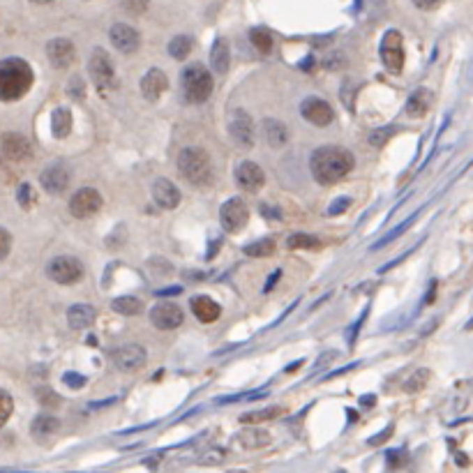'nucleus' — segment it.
Returning <instances> with one entry per match:
<instances>
[{
  "label": "nucleus",
  "instance_id": "c85d7f7f",
  "mask_svg": "<svg viewBox=\"0 0 473 473\" xmlns=\"http://www.w3.org/2000/svg\"><path fill=\"white\" fill-rule=\"evenodd\" d=\"M30 430H33V437H51V434H56L60 430V420L56 416H49V414H42L33 420V425H30Z\"/></svg>",
  "mask_w": 473,
  "mask_h": 473
},
{
  "label": "nucleus",
  "instance_id": "39448f33",
  "mask_svg": "<svg viewBox=\"0 0 473 473\" xmlns=\"http://www.w3.org/2000/svg\"><path fill=\"white\" fill-rule=\"evenodd\" d=\"M88 72L93 84L97 86L102 95H107L109 90L116 88V67L111 63L109 54L104 49H95L88 58Z\"/></svg>",
  "mask_w": 473,
  "mask_h": 473
},
{
  "label": "nucleus",
  "instance_id": "5fc2aeb1",
  "mask_svg": "<svg viewBox=\"0 0 473 473\" xmlns=\"http://www.w3.org/2000/svg\"><path fill=\"white\" fill-rule=\"evenodd\" d=\"M434 294H437V282H432L430 294H427V298H425V305H432L434 303Z\"/></svg>",
  "mask_w": 473,
  "mask_h": 473
},
{
  "label": "nucleus",
  "instance_id": "6e6d98bb",
  "mask_svg": "<svg viewBox=\"0 0 473 473\" xmlns=\"http://www.w3.org/2000/svg\"><path fill=\"white\" fill-rule=\"evenodd\" d=\"M183 277H194V280H204L206 273H183Z\"/></svg>",
  "mask_w": 473,
  "mask_h": 473
},
{
  "label": "nucleus",
  "instance_id": "052dcab7",
  "mask_svg": "<svg viewBox=\"0 0 473 473\" xmlns=\"http://www.w3.org/2000/svg\"><path fill=\"white\" fill-rule=\"evenodd\" d=\"M467 328H469V330H471V328H473V321H471V324H469V326H467Z\"/></svg>",
  "mask_w": 473,
  "mask_h": 473
},
{
  "label": "nucleus",
  "instance_id": "a878e982",
  "mask_svg": "<svg viewBox=\"0 0 473 473\" xmlns=\"http://www.w3.org/2000/svg\"><path fill=\"white\" fill-rule=\"evenodd\" d=\"M51 132L56 139H67L72 132V114L70 109H56L51 116Z\"/></svg>",
  "mask_w": 473,
  "mask_h": 473
},
{
  "label": "nucleus",
  "instance_id": "a211bd4d",
  "mask_svg": "<svg viewBox=\"0 0 473 473\" xmlns=\"http://www.w3.org/2000/svg\"><path fill=\"white\" fill-rule=\"evenodd\" d=\"M167 90H169V77L162 70H157V67L148 70L144 74V79H141V93H144L148 102H157Z\"/></svg>",
  "mask_w": 473,
  "mask_h": 473
},
{
  "label": "nucleus",
  "instance_id": "4468645a",
  "mask_svg": "<svg viewBox=\"0 0 473 473\" xmlns=\"http://www.w3.org/2000/svg\"><path fill=\"white\" fill-rule=\"evenodd\" d=\"M183 319H185L183 310H180L176 303H169V300L167 303H157L153 310H150V321L160 330H174L183 324Z\"/></svg>",
  "mask_w": 473,
  "mask_h": 473
},
{
  "label": "nucleus",
  "instance_id": "37998d69",
  "mask_svg": "<svg viewBox=\"0 0 473 473\" xmlns=\"http://www.w3.org/2000/svg\"><path fill=\"white\" fill-rule=\"evenodd\" d=\"M393 132H395V127H384V130H377V132H372L370 134V144L372 146H384L386 141L393 137Z\"/></svg>",
  "mask_w": 473,
  "mask_h": 473
},
{
  "label": "nucleus",
  "instance_id": "f3484780",
  "mask_svg": "<svg viewBox=\"0 0 473 473\" xmlns=\"http://www.w3.org/2000/svg\"><path fill=\"white\" fill-rule=\"evenodd\" d=\"M30 141L24 137V134L17 132H5L3 134V155L5 160L10 162H26L30 160Z\"/></svg>",
  "mask_w": 473,
  "mask_h": 473
},
{
  "label": "nucleus",
  "instance_id": "bf43d9fd",
  "mask_svg": "<svg viewBox=\"0 0 473 473\" xmlns=\"http://www.w3.org/2000/svg\"><path fill=\"white\" fill-rule=\"evenodd\" d=\"M30 3H35V5H49V3H54V0H30Z\"/></svg>",
  "mask_w": 473,
  "mask_h": 473
},
{
  "label": "nucleus",
  "instance_id": "f03ea898",
  "mask_svg": "<svg viewBox=\"0 0 473 473\" xmlns=\"http://www.w3.org/2000/svg\"><path fill=\"white\" fill-rule=\"evenodd\" d=\"M33 86V70L24 58H5L0 65V97L5 102L21 100Z\"/></svg>",
  "mask_w": 473,
  "mask_h": 473
},
{
  "label": "nucleus",
  "instance_id": "0eeeda50",
  "mask_svg": "<svg viewBox=\"0 0 473 473\" xmlns=\"http://www.w3.org/2000/svg\"><path fill=\"white\" fill-rule=\"evenodd\" d=\"M247 222H250V208L245 206L243 199L234 197V199L224 201L220 208V224L227 234H238V231H243L247 227Z\"/></svg>",
  "mask_w": 473,
  "mask_h": 473
},
{
  "label": "nucleus",
  "instance_id": "a18cd8bd",
  "mask_svg": "<svg viewBox=\"0 0 473 473\" xmlns=\"http://www.w3.org/2000/svg\"><path fill=\"white\" fill-rule=\"evenodd\" d=\"M63 381H65V386H70V388H84L86 386V379L81 377V374H74V372H67L63 377Z\"/></svg>",
  "mask_w": 473,
  "mask_h": 473
},
{
  "label": "nucleus",
  "instance_id": "412c9836",
  "mask_svg": "<svg viewBox=\"0 0 473 473\" xmlns=\"http://www.w3.org/2000/svg\"><path fill=\"white\" fill-rule=\"evenodd\" d=\"M190 305H192L194 317H197L201 324H215V321L220 319V314H222L220 305H217L215 300L208 298V296H194Z\"/></svg>",
  "mask_w": 473,
  "mask_h": 473
},
{
  "label": "nucleus",
  "instance_id": "bb28decb",
  "mask_svg": "<svg viewBox=\"0 0 473 473\" xmlns=\"http://www.w3.org/2000/svg\"><path fill=\"white\" fill-rule=\"evenodd\" d=\"M111 310L123 314V317H137V314L144 312V303L134 296H118L111 300Z\"/></svg>",
  "mask_w": 473,
  "mask_h": 473
},
{
  "label": "nucleus",
  "instance_id": "603ef678",
  "mask_svg": "<svg viewBox=\"0 0 473 473\" xmlns=\"http://www.w3.org/2000/svg\"><path fill=\"white\" fill-rule=\"evenodd\" d=\"M400 457H404L402 450H400V453H390L388 460H390V464H393V467H400Z\"/></svg>",
  "mask_w": 473,
  "mask_h": 473
},
{
  "label": "nucleus",
  "instance_id": "6ab92c4d",
  "mask_svg": "<svg viewBox=\"0 0 473 473\" xmlns=\"http://www.w3.org/2000/svg\"><path fill=\"white\" fill-rule=\"evenodd\" d=\"M40 185L42 190H47L49 194H63L67 190V185H70V174H67L63 164H51V167L42 171Z\"/></svg>",
  "mask_w": 473,
  "mask_h": 473
},
{
  "label": "nucleus",
  "instance_id": "2eb2a0df",
  "mask_svg": "<svg viewBox=\"0 0 473 473\" xmlns=\"http://www.w3.org/2000/svg\"><path fill=\"white\" fill-rule=\"evenodd\" d=\"M236 183L245 192H259L266 183V174L257 162H240L236 167Z\"/></svg>",
  "mask_w": 473,
  "mask_h": 473
},
{
  "label": "nucleus",
  "instance_id": "4be33fe9",
  "mask_svg": "<svg viewBox=\"0 0 473 473\" xmlns=\"http://www.w3.org/2000/svg\"><path fill=\"white\" fill-rule=\"evenodd\" d=\"M95 317H97L95 307L86 303L72 305L70 310H67V324H70L72 330H86L88 326H93Z\"/></svg>",
  "mask_w": 473,
  "mask_h": 473
},
{
  "label": "nucleus",
  "instance_id": "864d4df0",
  "mask_svg": "<svg viewBox=\"0 0 473 473\" xmlns=\"http://www.w3.org/2000/svg\"><path fill=\"white\" fill-rule=\"evenodd\" d=\"M273 206H261V210H264V215L268 217H275V220H280V210H270Z\"/></svg>",
  "mask_w": 473,
  "mask_h": 473
},
{
  "label": "nucleus",
  "instance_id": "393cba45",
  "mask_svg": "<svg viewBox=\"0 0 473 473\" xmlns=\"http://www.w3.org/2000/svg\"><path fill=\"white\" fill-rule=\"evenodd\" d=\"M430 107H432V93L427 88H418L411 93L404 111H407V116L411 118H423L427 111H430Z\"/></svg>",
  "mask_w": 473,
  "mask_h": 473
},
{
  "label": "nucleus",
  "instance_id": "49530a36",
  "mask_svg": "<svg viewBox=\"0 0 473 473\" xmlns=\"http://www.w3.org/2000/svg\"><path fill=\"white\" fill-rule=\"evenodd\" d=\"M444 3H446V0H414V5L418 7V10H425V12L439 10Z\"/></svg>",
  "mask_w": 473,
  "mask_h": 473
},
{
  "label": "nucleus",
  "instance_id": "c756f323",
  "mask_svg": "<svg viewBox=\"0 0 473 473\" xmlns=\"http://www.w3.org/2000/svg\"><path fill=\"white\" fill-rule=\"evenodd\" d=\"M192 54V40L187 35H178L169 42V56L176 60H185Z\"/></svg>",
  "mask_w": 473,
  "mask_h": 473
},
{
  "label": "nucleus",
  "instance_id": "ea45409f",
  "mask_svg": "<svg viewBox=\"0 0 473 473\" xmlns=\"http://www.w3.org/2000/svg\"><path fill=\"white\" fill-rule=\"evenodd\" d=\"M0 404H3V409H0V425H5L7 420H10L12 409H14V402H12V397H10V393H7V390H3V393H0Z\"/></svg>",
  "mask_w": 473,
  "mask_h": 473
},
{
  "label": "nucleus",
  "instance_id": "9b49d317",
  "mask_svg": "<svg viewBox=\"0 0 473 473\" xmlns=\"http://www.w3.org/2000/svg\"><path fill=\"white\" fill-rule=\"evenodd\" d=\"M229 134L240 148H252L257 132H254V120L247 111H234L229 118Z\"/></svg>",
  "mask_w": 473,
  "mask_h": 473
},
{
  "label": "nucleus",
  "instance_id": "ddd939ff",
  "mask_svg": "<svg viewBox=\"0 0 473 473\" xmlns=\"http://www.w3.org/2000/svg\"><path fill=\"white\" fill-rule=\"evenodd\" d=\"M109 40L120 51V54H134V51H139V47H141L139 30L132 28L130 24H114L111 26Z\"/></svg>",
  "mask_w": 473,
  "mask_h": 473
},
{
  "label": "nucleus",
  "instance_id": "1a4fd4ad",
  "mask_svg": "<svg viewBox=\"0 0 473 473\" xmlns=\"http://www.w3.org/2000/svg\"><path fill=\"white\" fill-rule=\"evenodd\" d=\"M102 208V194L93 190V187H81L74 192V197L70 199V213L77 220H88L95 213H100Z\"/></svg>",
  "mask_w": 473,
  "mask_h": 473
},
{
  "label": "nucleus",
  "instance_id": "4d7b16f0",
  "mask_svg": "<svg viewBox=\"0 0 473 473\" xmlns=\"http://www.w3.org/2000/svg\"><path fill=\"white\" fill-rule=\"evenodd\" d=\"M220 245H222L220 240H215V243H213V250L208 252V259H213V257H215V252H217V247H220Z\"/></svg>",
  "mask_w": 473,
  "mask_h": 473
},
{
  "label": "nucleus",
  "instance_id": "72a5a7b5",
  "mask_svg": "<svg viewBox=\"0 0 473 473\" xmlns=\"http://www.w3.org/2000/svg\"><path fill=\"white\" fill-rule=\"evenodd\" d=\"M280 411H282V409H277V407L261 409V411H252V414L240 416V423H245V425H250V423H266V420H273V418L280 416Z\"/></svg>",
  "mask_w": 473,
  "mask_h": 473
},
{
  "label": "nucleus",
  "instance_id": "f257e3e1",
  "mask_svg": "<svg viewBox=\"0 0 473 473\" xmlns=\"http://www.w3.org/2000/svg\"><path fill=\"white\" fill-rule=\"evenodd\" d=\"M356 167L354 155L347 148L340 146H324L314 150L310 157V169L312 176L321 185H335L342 178H347Z\"/></svg>",
  "mask_w": 473,
  "mask_h": 473
},
{
  "label": "nucleus",
  "instance_id": "a19ab883",
  "mask_svg": "<svg viewBox=\"0 0 473 473\" xmlns=\"http://www.w3.org/2000/svg\"><path fill=\"white\" fill-rule=\"evenodd\" d=\"M123 10L132 12V14H144L150 7V0H120Z\"/></svg>",
  "mask_w": 473,
  "mask_h": 473
},
{
  "label": "nucleus",
  "instance_id": "dca6fc26",
  "mask_svg": "<svg viewBox=\"0 0 473 473\" xmlns=\"http://www.w3.org/2000/svg\"><path fill=\"white\" fill-rule=\"evenodd\" d=\"M47 58L58 70H65V67H70L74 63V58H77V49H74V44L70 40H65V37H56V40H51L47 44Z\"/></svg>",
  "mask_w": 473,
  "mask_h": 473
},
{
  "label": "nucleus",
  "instance_id": "e433bc0d",
  "mask_svg": "<svg viewBox=\"0 0 473 473\" xmlns=\"http://www.w3.org/2000/svg\"><path fill=\"white\" fill-rule=\"evenodd\" d=\"M17 199H19V204H21V208H33V204L37 201V197H35V190H33V185H28V183H21L19 185V190H17Z\"/></svg>",
  "mask_w": 473,
  "mask_h": 473
},
{
  "label": "nucleus",
  "instance_id": "f704fd0d",
  "mask_svg": "<svg viewBox=\"0 0 473 473\" xmlns=\"http://www.w3.org/2000/svg\"><path fill=\"white\" fill-rule=\"evenodd\" d=\"M416 217H418V215H411L409 220H404L402 224H397V229H395V231H390V234H388V236H384V238H381V240H377V243H374V247H372V250H381V247H386L388 243H393L395 238H400V236L404 234V231H407V229L411 227V224L416 222Z\"/></svg>",
  "mask_w": 473,
  "mask_h": 473
},
{
  "label": "nucleus",
  "instance_id": "6e6552de",
  "mask_svg": "<svg viewBox=\"0 0 473 473\" xmlns=\"http://www.w3.org/2000/svg\"><path fill=\"white\" fill-rule=\"evenodd\" d=\"M379 54H381V60H384V65L390 72H402V67H404V40H402L400 30H388V33L384 35V40H381Z\"/></svg>",
  "mask_w": 473,
  "mask_h": 473
},
{
  "label": "nucleus",
  "instance_id": "b1692460",
  "mask_svg": "<svg viewBox=\"0 0 473 473\" xmlns=\"http://www.w3.org/2000/svg\"><path fill=\"white\" fill-rule=\"evenodd\" d=\"M229 65H231L229 42L224 40V37H217L215 44H213V49H210V67H213L217 74H227Z\"/></svg>",
  "mask_w": 473,
  "mask_h": 473
},
{
  "label": "nucleus",
  "instance_id": "cd10ccee",
  "mask_svg": "<svg viewBox=\"0 0 473 473\" xmlns=\"http://www.w3.org/2000/svg\"><path fill=\"white\" fill-rule=\"evenodd\" d=\"M236 439H238V444L247 450H259L270 444L268 432H264V430H243Z\"/></svg>",
  "mask_w": 473,
  "mask_h": 473
},
{
  "label": "nucleus",
  "instance_id": "c9c22d12",
  "mask_svg": "<svg viewBox=\"0 0 473 473\" xmlns=\"http://www.w3.org/2000/svg\"><path fill=\"white\" fill-rule=\"evenodd\" d=\"M287 245L291 250H312V247H319V240L314 236H307V234H294V236H289Z\"/></svg>",
  "mask_w": 473,
  "mask_h": 473
},
{
  "label": "nucleus",
  "instance_id": "79ce46f5",
  "mask_svg": "<svg viewBox=\"0 0 473 473\" xmlns=\"http://www.w3.org/2000/svg\"><path fill=\"white\" fill-rule=\"evenodd\" d=\"M347 208H351V199L349 197H340V199H335L333 204L328 206V215L330 217L344 215V213H347Z\"/></svg>",
  "mask_w": 473,
  "mask_h": 473
},
{
  "label": "nucleus",
  "instance_id": "8fccbe9b",
  "mask_svg": "<svg viewBox=\"0 0 473 473\" xmlns=\"http://www.w3.org/2000/svg\"><path fill=\"white\" fill-rule=\"evenodd\" d=\"M326 67H328V70H340V67H344V54L328 56V60H326Z\"/></svg>",
  "mask_w": 473,
  "mask_h": 473
},
{
  "label": "nucleus",
  "instance_id": "9d476101",
  "mask_svg": "<svg viewBox=\"0 0 473 473\" xmlns=\"http://www.w3.org/2000/svg\"><path fill=\"white\" fill-rule=\"evenodd\" d=\"M111 360L120 372H137L146 365V349L141 344L127 342L111 351Z\"/></svg>",
  "mask_w": 473,
  "mask_h": 473
},
{
  "label": "nucleus",
  "instance_id": "aec40b11",
  "mask_svg": "<svg viewBox=\"0 0 473 473\" xmlns=\"http://www.w3.org/2000/svg\"><path fill=\"white\" fill-rule=\"evenodd\" d=\"M153 201L164 210H174L180 204V190L169 178H157L153 183Z\"/></svg>",
  "mask_w": 473,
  "mask_h": 473
},
{
  "label": "nucleus",
  "instance_id": "2f4dec72",
  "mask_svg": "<svg viewBox=\"0 0 473 473\" xmlns=\"http://www.w3.org/2000/svg\"><path fill=\"white\" fill-rule=\"evenodd\" d=\"M430 370H425V367H420V370H416L411 377L404 381V390L407 393H420L425 386H427V381H430Z\"/></svg>",
  "mask_w": 473,
  "mask_h": 473
},
{
  "label": "nucleus",
  "instance_id": "423d86ee",
  "mask_svg": "<svg viewBox=\"0 0 473 473\" xmlns=\"http://www.w3.org/2000/svg\"><path fill=\"white\" fill-rule=\"evenodd\" d=\"M47 275L63 287H70L84 277V264L74 257H56L47 264Z\"/></svg>",
  "mask_w": 473,
  "mask_h": 473
},
{
  "label": "nucleus",
  "instance_id": "680f3d73",
  "mask_svg": "<svg viewBox=\"0 0 473 473\" xmlns=\"http://www.w3.org/2000/svg\"><path fill=\"white\" fill-rule=\"evenodd\" d=\"M337 473H344V471H337Z\"/></svg>",
  "mask_w": 473,
  "mask_h": 473
},
{
  "label": "nucleus",
  "instance_id": "4c0bfd02",
  "mask_svg": "<svg viewBox=\"0 0 473 473\" xmlns=\"http://www.w3.org/2000/svg\"><path fill=\"white\" fill-rule=\"evenodd\" d=\"M224 457H227V453H224L222 448H208L204 455H201V464L204 467H217V464H222L224 462Z\"/></svg>",
  "mask_w": 473,
  "mask_h": 473
},
{
  "label": "nucleus",
  "instance_id": "f8f14e48",
  "mask_svg": "<svg viewBox=\"0 0 473 473\" xmlns=\"http://www.w3.org/2000/svg\"><path fill=\"white\" fill-rule=\"evenodd\" d=\"M300 116L317 127H326L333 123L335 118L333 107L321 100V97H307V100H303V104H300Z\"/></svg>",
  "mask_w": 473,
  "mask_h": 473
},
{
  "label": "nucleus",
  "instance_id": "7c9ffc66",
  "mask_svg": "<svg viewBox=\"0 0 473 473\" xmlns=\"http://www.w3.org/2000/svg\"><path fill=\"white\" fill-rule=\"evenodd\" d=\"M250 40H252V47L261 51V54H270V51H273V37H270V33L264 28L250 30Z\"/></svg>",
  "mask_w": 473,
  "mask_h": 473
},
{
  "label": "nucleus",
  "instance_id": "5701e85b",
  "mask_svg": "<svg viewBox=\"0 0 473 473\" xmlns=\"http://www.w3.org/2000/svg\"><path fill=\"white\" fill-rule=\"evenodd\" d=\"M261 130H264V139L268 141V146H270V148H282V146H287V141H289V130H287V125H284L282 120L266 118L264 123H261Z\"/></svg>",
  "mask_w": 473,
  "mask_h": 473
},
{
  "label": "nucleus",
  "instance_id": "de8ad7c7",
  "mask_svg": "<svg viewBox=\"0 0 473 473\" xmlns=\"http://www.w3.org/2000/svg\"><path fill=\"white\" fill-rule=\"evenodd\" d=\"M337 356H340V354H337V351H326V354H324V356H321V358L317 360V363H314V374H317V372H321V370H324V367H326V365L330 363V360H335Z\"/></svg>",
  "mask_w": 473,
  "mask_h": 473
},
{
  "label": "nucleus",
  "instance_id": "3c124183",
  "mask_svg": "<svg viewBox=\"0 0 473 473\" xmlns=\"http://www.w3.org/2000/svg\"><path fill=\"white\" fill-rule=\"evenodd\" d=\"M280 275H282V273H280V270H277V273H273V275H270V280H268V284H266V289H264V291H266V294H268V291H270V289H273V287H275V282H277V280H280Z\"/></svg>",
  "mask_w": 473,
  "mask_h": 473
},
{
  "label": "nucleus",
  "instance_id": "09e8293b",
  "mask_svg": "<svg viewBox=\"0 0 473 473\" xmlns=\"http://www.w3.org/2000/svg\"><path fill=\"white\" fill-rule=\"evenodd\" d=\"M393 430H395V427H393V425H388L384 432L377 434V437H372L370 441H367V444H370V446H381L384 441H388L390 437H393Z\"/></svg>",
  "mask_w": 473,
  "mask_h": 473
},
{
  "label": "nucleus",
  "instance_id": "13d9d810",
  "mask_svg": "<svg viewBox=\"0 0 473 473\" xmlns=\"http://www.w3.org/2000/svg\"><path fill=\"white\" fill-rule=\"evenodd\" d=\"M360 402H363V404H365V407H372V404H374V402H377V400H374V397L370 395V397H363V400H360Z\"/></svg>",
  "mask_w": 473,
  "mask_h": 473
},
{
  "label": "nucleus",
  "instance_id": "7ed1b4c3",
  "mask_svg": "<svg viewBox=\"0 0 473 473\" xmlns=\"http://www.w3.org/2000/svg\"><path fill=\"white\" fill-rule=\"evenodd\" d=\"M178 171L187 183L208 187L213 183V162L204 148H185L178 155Z\"/></svg>",
  "mask_w": 473,
  "mask_h": 473
},
{
  "label": "nucleus",
  "instance_id": "20e7f679",
  "mask_svg": "<svg viewBox=\"0 0 473 473\" xmlns=\"http://www.w3.org/2000/svg\"><path fill=\"white\" fill-rule=\"evenodd\" d=\"M180 86H183L185 100L192 104H204L213 95V77L201 63H192L185 67L183 74H180Z\"/></svg>",
  "mask_w": 473,
  "mask_h": 473
},
{
  "label": "nucleus",
  "instance_id": "473e14b6",
  "mask_svg": "<svg viewBox=\"0 0 473 473\" xmlns=\"http://www.w3.org/2000/svg\"><path fill=\"white\" fill-rule=\"evenodd\" d=\"M273 252H275V243L270 238H264V240H257V243L245 245V254H247V257L264 259V257H270Z\"/></svg>",
  "mask_w": 473,
  "mask_h": 473
},
{
  "label": "nucleus",
  "instance_id": "58836bf2",
  "mask_svg": "<svg viewBox=\"0 0 473 473\" xmlns=\"http://www.w3.org/2000/svg\"><path fill=\"white\" fill-rule=\"evenodd\" d=\"M67 95H70L72 100H77V102H84V97H86L84 79H81V77H72L70 84H67Z\"/></svg>",
  "mask_w": 473,
  "mask_h": 473
},
{
  "label": "nucleus",
  "instance_id": "c03bdc74",
  "mask_svg": "<svg viewBox=\"0 0 473 473\" xmlns=\"http://www.w3.org/2000/svg\"><path fill=\"white\" fill-rule=\"evenodd\" d=\"M0 238H3V250H0V261H5L10 257V250H12V236L7 229H0Z\"/></svg>",
  "mask_w": 473,
  "mask_h": 473
}]
</instances>
